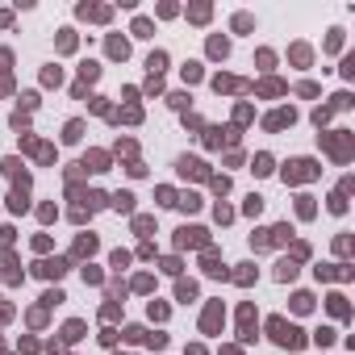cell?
Instances as JSON below:
<instances>
[{
  "instance_id": "1",
  "label": "cell",
  "mask_w": 355,
  "mask_h": 355,
  "mask_svg": "<svg viewBox=\"0 0 355 355\" xmlns=\"http://www.w3.org/2000/svg\"><path fill=\"white\" fill-rule=\"evenodd\" d=\"M284 176H288V180H309L313 176V163H309V159H301V163H292V171H284Z\"/></svg>"
},
{
  "instance_id": "2",
  "label": "cell",
  "mask_w": 355,
  "mask_h": 355,
  "mask_svg": "<svg viewBox=\"0 0 355 355\" xmlns=\"http://www.w3.org/2000/svg\"><path fill=\"white\" fill-rule=\"evenodd\" d=\"M255 171H259V176H263V171H271V159L259 155V159H255Z\"/></svg>"
}]
</instances>
